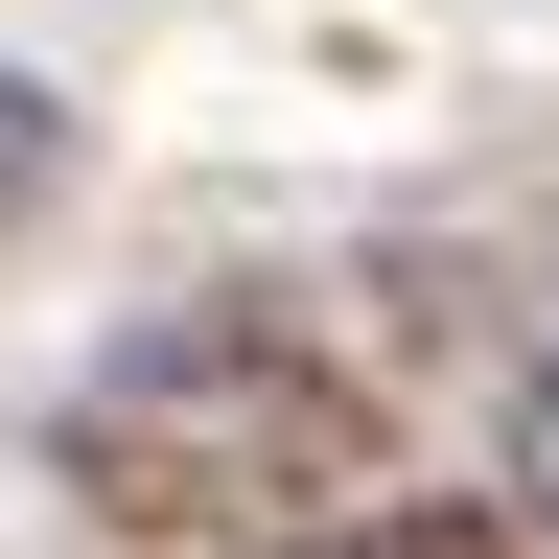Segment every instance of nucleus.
I'll return each mask as SVG.
<instances>
[{"mask_svg": "<svg viewBox=\"0 0 559 559\" xmlns=\"http://www.w3.org/2000/svg\"><path fill=\"white\" fill-rule=\"evenodd\" d=\"M70 489H94L117 536H280L304 559L326 513L396 489V443H373V396H349V349H304L280 304H164L70 396Z\"/></svg>", "mask_w": 559, "mask_h": 559, "instance_id": "f257e3e1", "label": "nucleus"}, {"mask_svg": "<svg viewBox=\"0 0 559 559\" xmlns=\"http://www.w3.org/2000/svg\"><path fill=\"white\" fill-rule=\"evenodd\" d=\"M304 559H513V536H489L466 489H373V513H326Z\"/></svg>", "mask_w": 559, "mask_h": 559, "instance_id": "f03ea898", "label": "nucleus"}, {"mask_svg": "<svg viewBox=\"0 0 559 559\" xmlns=\"http://www.w3.org/2000/svg\"><path fill=\"white\" fill-rule=\"evenodd\" d=\"M489 536H513V559H559V373L513 396V513H489Z\"/></svg>", "mask_w": 559, "mask_h": 559, "instance_id": "7ed1b4c3", "label": "nucleus"}]
</instances>
